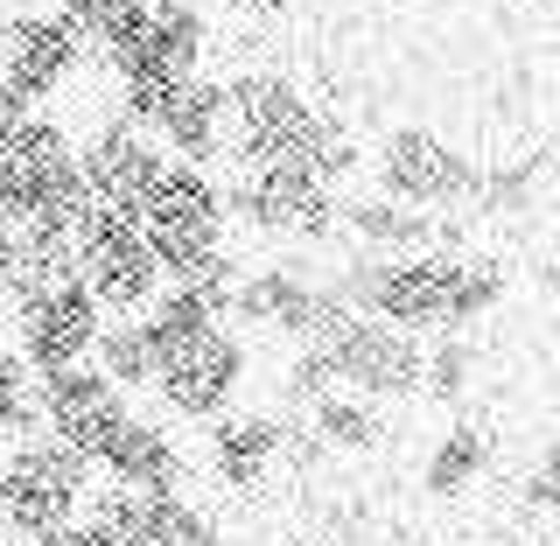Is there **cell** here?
<instances>
[{
  "instance_id": "obj_16",
  "label": "cell",
  "mask_w": 560,
  "mask_h": 546,
  "mask_svg": "<svg viewBox=\"0 0 560 546\" xmlns=\"http://www.w3.org/2000/svg\"><path fill=\"white\" fill-rule=\"evenodd\" d=\"M315 288H323V280H315L302 259H267V267L238 274V288H232V329H238V337H288L294 344V323L308 315Z\"/></svg>"
},
{
  "instance_id": "obj_21",
  "label": "cell",
  "mask_w": 560,
  "mask_h": 546,
  "mask_svg": "<svg viewBox=\"0 0 560 546\" xmlns=\"http://www.w3.org/2000/svg\"><path fill=\"white\" fill-rule=\"evenodd\" d=\"M308 434L323 442L329 455H372L378 449V407L372 399H358V393H323L308 407Z\"/></svg>"
},
{
  "instance_id": "obj_25",
  "label": "cell",
  "mask_w": 560,
  "mask_h": 546,
  "mask_svg": "<svg viewBox=\"0 0 560 546\" xmlns=\"http://www.w3.org/2000/svg\"><path fill=\"white\" fill-rule=\"evenodd\" d=\"M232 8H238V14H253V22H280L294 0H232Z\"/></svg>"
},
{
  "instance_id": "obj_19",
  "label": "cell",
  "mask_w": 560,
  "mask_h": 546,
  "mask_svg": "<svg viewBox=\"0 0 560 546\" xmlns=\"http://www.w3.org/2000/svg\"><path fill=\"white\" fill-rule=\"evenodd\" d=\"M84 364H92L98 379H113L127 399H154V385H162V350H154V337H148L140 315H133V323H105Z\"/></svg>"
},
{
  "instance_id": "obj_2",
  "label": "cell",
  "mask_w": 560,
  "mask_h": 546,
  "mask_svg": "<svg viewBox=\"0 0 560 546\" xmlns=\"http://www.w3.org/2000/svg\"><path fill=\"white\" fill-rule=\"evenodd\" d=\"M133 224L148 239L162 280H183L189 267L218 259L232 245V224H224V183L210 169H189V162H162L148 189L133 204Z\"/></svg>"
},
{
  "instance_id": "obj_22",
  "label": "cell",
  "mask_w": 560,
  "mask_h": 546,
  "mask_svg": "<svg viewBox=\"0 0 560 546\" xmlns=\"http://www.w3.org/2000/svg\"><path fill=\"white\" fill-rule=\"evenodd\" d=\"M469 364H477L469 337H428V364H420V399H442V407H455V399L469 393Z\"/></svg>"
},
{
  "instance_id": "obj_13",
  "label": "cell",
  "mask_w": 560,
  "mask_h": 546,
  "mask_svg": "<svg viewBox=\"0 0 560 546\" xmlns=\"http://www.w3.org/2000/svg\"><path fill=\"white\" fill-rule=\"evenodd\" d=\"M92 469H98V484L140 490V498H175V490H189V455L168 434V420H154V414L119 420L113 442L92 455Z\"/></svg>"
},
{
  "instance_id": "obj_8",
  "label": "cell",
  "mask_w": 560,
  "mask_h": 546,
  "mask_svg": "<svg viewBox=\"0 0 560 546\" xmlns=\"http://www.w3.org/2000/svg\"><path fill=\"white\" fill-rule=\"evenodd\" d=\"M245 372H253V337H238L232 323H218L210 337H197L189 350H175L162 364L154 399H162L175 420H218L245 399Z\"/></svg>"
},
{
  "instance_id": "obj_5",
  "label": "cell",
  "mask_w": 560,
  "mask_h": 546,
  "mask_svg": "<svg viewBox=\"0 0 560 546\" xmlns=\"http://www.w3.org/2000/svg\"><path fill=\"white\" fill-rule=\"evenodd\" d=\"M98 329H105V315L92 309V294H84L78 280L57 288V294H35V302L0 309V344L22 358L28 379H49V372L84 364L92 344H98Z\"/></svg>"
},
{
  "instance_id": "obj_20",
  "label": "cell",
  "mask_w": 560,
  "mask_h": 546,
  "mask_svg": "<svg viewBox=\"0 0 560 546\" xmlns=\"http://www.w3.org/2000/svg\"><path fill=\"white\" fill-rule=\"evenodd\" d=\"M140 323H148V337H154V350H162V364H168L175 350H189L197 337H210V329L224 323V309L210 302V294H197V288H162Z\"/></svg>"
},
{
  "instance_id": "obj_18",
  "label": "cell",
  "mask_w": 560,
  "mask_h": 546,
  "mask_svg": "<svg viewBox=\"0 0 560 546\" xmlns=\"http://www.w3.org/2000/svg\"><path fill=\"white\" fill-rule=\"evenodd\" d=\"M483 469H490V428L455 414L448 428L434 434L428 463H420V490H428L434 504H455V498H469V490L483 484Z\"/></svg>"
},
{
  "instance_id": "obj_11",
  "label": "cell",
  "mask_w": 560,
  "mask_h": 546,
  "mask_svg": "<svg viewBox=\"0 0 560 546\" xmlns=\"http://www.w3.org/2000/svg\"><path fill=\"white\" fill-rule=\"evenodd\" d=\"M35 414H43V434L70 442L78 455H98L113 442V428L133 414V399L113 379H98L92 364H70V372L35 379Z\"/></svg>"
},
{
  "instance_id": "obj_23",
  "label": "cell",
  "mask_w": 560,
  "mask_h": 546,
  "mask_svg": "<svg viewBox=\"0 0 560 546\" xmlns=\"http://www.w3.org/2000/svg\"><path fill=\"white\" fill-rule=\"evenodd\" d=\"M525 504H533V512H547V519H560V434L547 449L533 455V469H525Z\"/></svg>"
},
{
  "instance_id": "obj_3",
  "label": "cell",
  "mask_w": 560,
  "mask_h": 546,
  "mask_svg": "<svg viewBox=\"0 0 560 546\" xmlns=\"http://www.w3.org/2000/svg\"><path fill=\"white\" fill-rule=\"evenodd\" d=\"M364 169H372V197H393V204H407V210H469L477 204V183H483V169H477V154L469 148H455L448 133H434V127H385L378 133V148L364 154Z\"/></svg>"
},
{
  "instance_id": "obj_7",
  "label": "cell",
  "mask_w": 560,
  "mask_h": 546,
  "mask_svg": "<svg viewBox=\"0 0 560 546\" xmlns=\"http://www.w3.org/2000/svg\"><path fill=\"white\" fill-rule=\"evenodd\" d=\"M84 70V49L49 8H0V92L28 113H43L49 98H63V84Z\"/></svg>"
},
{
  "instance_id": "obj_15",
  "label": "cell",
  "mask_w": 560,
  "mask_h": 546,
  "mask_svg": "<svg viewBox=\"0 0 560 546\" xmlns=\"http://www.w3.org/2000/svg\"><path fill=\"white\" fill-rule=\"evenodd\" d=\"M148 140L162 148V162L218 169V154H224V78L218 70H197V78L168 84L148 119Z\"/></svg>"
},
{
  "instance_id": "obj_6",
  "label": "cell",
  "mask_w": 560,
  "mask_h": 546,
  "mask_svg": "<svg viewBox=\"0 0 560 546\" xmlns=\"http://www.w3.org/2000/svg\"><path fill=\"white\" fill-rule=\"evenodd\" d=\"M329 364H337V393H358V399H372V407H407V399H420L428 337L393 329V323H378V315H350L343 337L329 344Z\"/></svg>"
},
{
  "instance_id": "obj_24",
  "label": "cell",
  "mask_w": 560,
  "mask_h": 546,
  "mask_svg": "<svg viewBox=\"0 0 560 546\" xmlns=\"http://www.w3.org/2000/svg\"><path fill=\"white\" fill-rule=\"evenodd\" d=\"M35 546H119V539L105 533L98 519H84V512H78V519L63 525V533H49V539H35Z\"/></svg>"
},
{
  "instance_id": "obj_10",
  "label": "cell",
  "mask_w": 560,
  "mask_h": 546,
  "mask_svg": "<svg viewBox=\"0 0 560 546\" xmlns=\"http://www.w3.org/2000/svg\"><path fill=\"white\" fill-rule=\"evenodd\" d=\"M78 175H84V189H92V204L133 210L140 189L162 175V148H154L133 119H119V105H113V113H98L92 127L78 133Z\"/></svg>"
},
{
  "instance_id": "obj_4",
  "label": "cell",
  "mask_w": 560,
  "mask_h": 546,
  "mask_svg": "<svg viewBox=\"0 0 560 546\" xmlns=\"http://www.w3.org/2000/svg\"><path fill=\"white\" fill-rule=\"evenodd\" d=\"M70 245H78V288L92 294V309L105 315V323H133V315H148V302L162 294V267H154L133 210L92 204L78 218V232H70Z\"/></svg>"
},
{
  "instance_id": "obj_17",
  "label": "cell",
  "mask_w": 560,
  "mask_h": 546,
  "mask_svg": "<svg viewBox=\"0 0 560 546\" xmlns=\"http://www.w3.org/2000/svg\"><path fill=\"white\" fill-rule=\"evenodd\" d=\"M512 288V267L498 253H442V337H463L469 323H483Z\"/></svg>"
},
{
  "instance_id": "obj_1",
  "label": "cell",
  "mask_w": 560,
  "mask_h": 546,
  "mask_svg": "<svg viewBox=\"0 0 560 546\" xmlns=\"http://www.w3.org/2000/svg\"><path fill=\"white\" fill-rule=\"evenodd\" d=\"M98 490L92 455H78L57 434H28L22 449H8L0 463V539L8 546H35L49 533H63L84 512V498Z\"/></svg>"
},
{
  "instance_id": "obj_9",
  "label": "cell",
  "mask_w": 560,
  "mask_h": 546,
  "mask_svg": "<svg viewBox=\"0 0 560 546\" xmlns=\"http://www.w3.org/2000/svg\"><path fill=\"white\" fill-rule=\"evenodd\" d=\"M84 519H98L119 546H224V533L210 525V512L189 490H175V498H140V490L98 484L92 498H84Z\"/></svg>"
},
{
  "instance_id": "obj_14",
  "label": "cell",
  "mask_w": 560,
  "mask_h": 546,
  "mask_svg": "<svg viewBox=\"0 0 560 546\" xmlns=\"http://www.w3.org/2000/svg\"><path fill=\"white\" fill-rule=\"evenodd\" d=\"M288 428L294 420L273 407H232V414L203 420V469L232 490H259L288 463Z\"/></svg>"
},
{
  "instance_id": "obj_12",
  "label": "cell",
  "mask_w": 560,
  "mask_h": 546,
  "mask_svg": "<svg viewBox=\"0 0 560 546\" xmlns=\"http://www.w3.org/2000/svg\"><path fill=\"white\" fill-rule=\"evenodd\" d=\"M210 57V22L197 0H154L148 8V35H140V49L127 57L119 70V92H168V84L197 78Z\"/></svg>"
}]
</instances>
